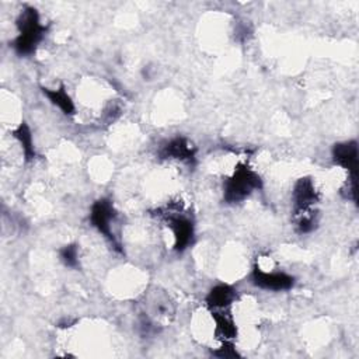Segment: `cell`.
Returning a JSON list of instances; mask_svg holds the SVG:
<instances>
[{"label":"cell","instance_id":"4","mask_svg":"<svg viewBox=\"0 0 359 359\" xmlns=\"http://www.w3.org/2000/svg\"><path fill=\"white\" fill-rule=\"evenodd\" d=\"M157 213L165 223L167 227H170L172 237H174V251L184 252L188 247L194 244L195 240V222L188 215L181 212L180 209H175L172 206L158 210Z\"/></svg>","mask_w":359,"mask_h":359},{"label":"cell","instance_id":"10","mask_svg":"<svg viewBox=\"0 0 359 359\" xmlns=\"http://www.w3.org/2000/svg\"><path fill=\"white\" fill-rule=\"evenodd\" d=\"M41 91L49 100V102L53 104L55 107H57L65 115L72 116V115L76 114V105H74L72 97L69 95V93L66 91L63 84L56 87V88L41 87Z\"/></svg>","mask_w":359,"mask_h":359},{"label":"cell","instance_id":"5","mask_svg":"<svg viewBox=\"0 0 359 359\" xmlns=\"http://www.w3.org/2000/svg\"><path fill=\"white\" fill-rule=\"evenodd\" d=\"M250 279L254 286L264 290H271V292L290 290L296 283L294 276L286 272H273V271L268 272V271H264L257 264L252 266Z\"/></svg>","mask_w":359,"mask_h":359},{"label":"cell","instance_id":"14","mask_svg":"<svg viewBox=\"0 0 359 359\" xmlns=\"http://www.w3.org/2000/svg\"><path fill=\"white\" fill-rule=\"evenodd\" d=\"M317 224H318V215L314 209L296 216V231L299 234H309L314 231Z\"/></svg>","mask_w":359,"mask_h":359},{"label":"cell","instance_id":"11","mask_svg":"<svg viewBox=\"0 0 359 359\" xmlns=\"http://www.w3.org/2000/svg\"><path fill=\"white\" fill-rule=\"evenodd\" d=\"M215 332L222 341H233L237 337V325L233 317L223 310H212Z\"/></svg>","mask_w":359,"mask_h":359},{"label":"cell","instance_id":"13","mask_svg":"<svg viewBox=\"0 0 359 359\" xmlns=\"http://www.w3.org/2000/svg\"><path fill=\"white\" fill-rule=\"evenodd\" d=\"M57 254H59L60 262L66 268L77 269L80 266V251H79V245L77 244H74V243L65 244L63 247L59 248Z\"/></svg>","mask_w":359,"mask_h":359},{"label":"cell","instance_id":"12","mask_svg":"<svg viewBox=\"0 0 359 359\" xmlns=\"http://www.w3.org/2000/svg\"><path fill=\"white\" fill-rule=\"evenodd\" d=\"M13 137L20 143L22 154H24V160L25 161H31L36 157V151H35V146H34V137H32V132L31 128L28 126L27 122H20L13 130H11Z\"/></svg>","mask_w":359,"mask_h":359},{"label":"cell","instance_id":"3","mask_svg":"<svg viewBox=\"0 0 359 359\" xmlns=\"http://www.w3.org/2000/svg\"><path fill=\"white\" fill-rule=\"evenodd\" d=\"M116 216H118V212L115 210L112 201L108 198H100L90 208L88 222L100 234L104 236V238L112 245L115 251L123 252L119 238L112 229V224L115 223Z\"/></svg>","mask_w":359,"mask_h":359},{"label":"cell","instance_id":"2","mask_svg":"<svg viewBox=\"0 0 359 359\" xmlns=\"http://www.w3.org/2000/svg\"><path fill=\"white\" fill-rule=\"evenodd\" d=\"M261 188V175L248 164L238 163L223 182V201L229 205L240 203Z\"/></svg>","mask_w":359,"mask_h":359},{"label":"cell","instance_id":"7","mask_svg":"<svg viewBox=\"0 0 359 359\" xmlns=\"http://www.w3.org/2000/svg\"><path fill=\"white\" fill-rule=\"evenodd\" d=\"M331 157L335 165L348 171V177H358L359 153L356 140L338 142L331 149Z\"/></svg>","mask_w":359,"mask_h":359},{"label":"cell","instance_id":"9","mask_svg":"<svg viewBox=\"0 0 359 359\" xmlns=\"http://www.w3.org/2000/svg\"><path fill=\"white\" fill-rule=\"evenodd\" d=\"M237 299V290L233 285L217 283L206 294L205 303L208 309L212 310H224Z\"/></svg>","mask_w":359,"mask_h":359},{"label":"cell","instance_id":"15","mask_svg":"<svg viewBox=\"0 0 359 359\" xmlns=\"http://www.w3.org/2000/svg\"><path fill=\"white\" fill-rule=\"evenodd\" d=\"M213 356L220 358V359H236L240 358L241 355L237 352L233 341H222V345L212 352Z\"/></svg>","mask_w":359,"mask_h":359},{"label":"cell","instance_id":"8","mask_svg":"<svg viewBox=\"0 0 359 359\" xmlns=\"http://www.w3.org/2000/svg\"><path fill=\"white\" fill-rule=\"evenodd\" d=\"M158 156L161 158H172L187 164H195L196 158V147L192 142L184 136H175L167 140L158 150Z\"/></svg>","mask_w":359,"mask_h":359},{"label":"cell","instance_id":"1","mask_svg":"<svg viewBox=\"0 0 359 359\" xmlns=\"http://www.w3.org/2000/svg\"><path fill=\"white\" fill-rule=\"evenodd\" d=\"M15 25L18 34L11 43L14 52L18 56H29L35 53L48 32V27L42 24L38 10L32 6H25L20 11Z\"/></svg>","mask_w":359,"mask_h":359},{"label":"cell","instance_id":"6","mask_svg":"<svg viewBox=\"0 0 359 359\" xmlns=\"http://www.w3.org/2000/svg\"><path fill=\"white\" fill-rule=\"evenodd\" d=\"M317 202H320V194L313 180L310 177L297 178L292 189V206L294 216L313 210Z\"/></svg>","mask_w":359,"mask_h":359}]
</instances>
